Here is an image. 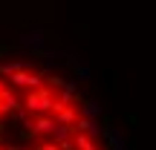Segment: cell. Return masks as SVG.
Instances as JSON below:
<instances>
[{
    "mask_svg": "<svg viewBox=\"0 0 156 150\" xmlns=\"http://www.w3.org/2000/svg\"><path fill=\"white\" fill-rule=\"evenodd\" d=\"M23 150H35V147H23Z\"/></svg>",
    "mask_w": 156,
    "mask_h": 150,
    "instance_id": "cell-13",
    "label": "cell"
},
{
    "mask_svg": "<svg viewBox=\"0 0 156 150\" xmlns=\"http://www.w3.org/2000/svg\"><path fill=\"white\" fill-rule=\"evenodd\" d=\"M32 124H35V133H38V136H52V130L58 127L55 116H35Z\"/></svg>",
    "mask_w": 156,
    "mask_h": 150,
    "instance_id": "cell-6",
    "label": "cell"
},
{
    "mask_svg": "<svg viewBox=\"0 0 156 150\" xmlns=\"http://www.w3.org/2000/svg\"><path fill=\"white\" fill-rule=\"evenodd\" d=\"M55 101H58L55 89H49L44 84L41 89H29V92H26V98H23V110L32 113V116H52Z\"/></svg>",
    "mask_w": 156,
    "mask_h": 150,
    "instance_id": "cell-1",
    "label": "cell"
},
{
    "mask_svg": "<svg viewBox=\"0 0 156 150\" xmlns=\"http://www.w3.org/2000/svg\"><path fill=\"white\" fill-rule=\"evenodd\" d=\"M75 133H84V136H90V139H98V136H101V121H95V118H78V121H75Z\"/></svg>",
    "mask_w": 156,
    "mask_h": 150,
    "instance_id": "cell-5",
    "label": "cell"
},
{
    "mask_svg": "<svg viewBox=\"0 0 156 150\" xmlns=\"http://www.w3.org/2000/svg\"><path fill=\"white\" fill-rule=\"evenodd\" d=\"M44 81H46V87H49V89H61L64 84H67V78H61V75H46Z\"/></svg>",
    "mask_w": 156,
    "mask_h": 150,
    "instance_id": "cell-10",
    "label": "cell"
},
{
    "mask_svg": "<svg viewBox=\"0 0 156 150\" xmlns=\"http://www.w3.org/2000/svg\"><path fill=\"white\" fill-rule=\"evenodd\" d=\"M73 133H75L73 127H67V124H58V127L52 130V141H55V145H61V141L73 139Z\"/></svg>",
    "mask_w": 156,
    "mask_h": 150,
    "instance_id": "cell-9",
    "label": "cell"
},
{
    "mask_svg": "<svg viewBox=\"0 0 156 150\" xmlns=\"http://www.w3.org/2000/svg\"><path fill=\"white\" fill-rule=\"evenodd\" d=\"M17 46L26 49L29 55H35L38 49H44V32H41V29H29V32H23L20 38H17Z\"/></svg>",
    "mask_w": 156,
    "mask_h": 150,
    "instance_id": "cell-2",
    "label": "cell"
},
{
    "mask_svg": "<svg viewBox=\"0 0 156 150\" xmlns=\"http://www.w3.org/2000/svg\"><path fill=\"white\" fill-rule=\"evenodd\" d=\"M6 89H9V84H6L3 78H0V92H6Z\"/></svg>",
    "mask_w": 156,
    "mask_h": 150,
    "instance_id": "cell-12",
    "label": "cell"
},
{
    "mask_svg": "<svg viewBox=\"0 0 156 150\" xmlns=\"http://www.w3.org/2000/svg\"><path fill=\"white\" fill-rule=\"evenodd\" d=\"M0 150H6V147H3V145H0Z\"/></svg>",
    "mask_w": 156,
    "mask_h": 150,
    "instance_id": "cell-14",
    "label": "cell"
},
{
    "mask_svg": "<svg viewBox=\"0 0 156 150\" xmlns=\"http://www.w3.org/2000/svg\"><path fill=\"white\" fill-rule=\"evenodd\" d=\"M20 104L23 101L17 98V89H6V92H0V116H6V113H12V116H15L17 110H20Z\"/></svg>",
    "mask_w": 156,
    "mask_h": 150,
    "instance_id": "cell-4",
    "label": "cell"
},
{
    "mask_svg": "<svg viewBox=\"0 0 156 150\" xmlns=\"http://www.w3.org/2000/svg\"><path fill=\"white\" fill-rule=\"evenodd\" d=\"M35 150H61V147H58L55 141H44V145H38Z\"/></svg>",
    "mask_w": 156,
    "mask_h": 150,
    "instance_id": "cell-11",
    "label": "cell"
},
{
    "mask_svg": "<svg viewBox=\"0 0 156 150\" xmlns=\"http://www.w3.org/2000/svg\"><path fill=\"white\" fill-rule=\"evenodd\" d=\"M101 136L107 139V145H110V150H127V145H124V136L119 133L116 127L110 124V118H101Z\"/></svg>",
    "mask_w": 156,
    "mask_h": 150,
    "instance_id": "cell-3",
    "label": "cell"
},
{
    "mask_svg": "<svg viewBox=\"0 0 156 150\" xmlns=\"http://www.w3.org/2000/svg\"><path fill=\"white\" fill-rule=\"evenodd\" d=\"M73 145H75V150H98L95 141L90 136H84V133H73Z\"/></svg>",
    "mask_w": 156,
    "mask_h": 150,
    "instance_id": "cell-8",
    "label": "cell"
},
{
    "mask_svg": "<svg viewBox=\"0 0 156 150\" xmlns=\"http://www.w3.org/2000/svg\"><path fill=\"white\" fill-rule=\"evenodd\" d=\"M78 110H81V116H84V118H95V121L104 116V110H101L98 98H87V101H81V107H78Z\"/></svg>",
    "mask_w": 156,
    "mask_h": 150,
    "instance_id": "cell-7",
    "label": "cell"
}]
</instances>
